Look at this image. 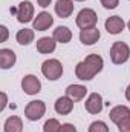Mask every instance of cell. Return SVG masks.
Segmentation results:
<instances>
[{
    "label": "cell",
    "instance_id": "obj_23",
    "mask_svg": "<svg viewBox=\"0 0 130 132\" xmlns=\"http://www.w3.org/2000/svg\"><path fill=\"white\" fill-rule=\"evenodd\" d=\"M99 2L106 9H115L119 5V0H99Z\"/></svg>",
    "mask_w": 130,
    "mask_h": 132
},
{
    "label": "cell",
    "instance_id": "obj_2",
    "mask_svg": "<svg viewBox=\"0 0 130 132\" xmlns=\"http://www.w3.org/2000/svg\"><path fill=\"white\" fill-rule=\"evenodd\" d=\"M41 72H43V75H44L48 80L55 81V80H58V78L63 75V65H61V62H58L57 59L44 60L43 65H41Z\"/></svg>",
    "mask_w": 130,
    "mask_h": 132
},
{
    "label": "cell",
    "instance_id": "obj_15",
    "mask_svg": "<svg viewBox=\"0 0 130 132\" xmlns=\"http://www.w3.org/2000/svg\"><path fill=\"white\" fill-rule=\"evenodd\" d=\"M129 115H130V109L127 106H123V104L112 108L110 112H109V117H110V120H112L115 125H119V123H121L124 118H127Z\"/></svg>",
    "mask_w": 130,
    "mask_h": 132
},
{
    "label": "cell",
    "instance_id": "obj_14",
    "mask_svg": "<svg viewBox=\"0 0 130 132\" xmlns=\"http://www.w3.org/2000/svg\"><path fill=\"white\" fill-rule=\"evenodd\" d=\"M15 52L12 49H8V48H3L0 49V68L2 69H9L15 65Z\"/></svg>",
    "mask_w": 130,
    "mask_h": 132
},
{
    "label": "cell",
    "instance_id": "obj_18",
    "mask_svg": "<svg viewBox=\"0 0 130 132\" xmlns=\"http://www.w3.org/2000/svg\"><path fill=\"white\" fill-rule=\"evenodd\" d=\"M3 131L5 132H23V121H22V118L17 117V115H12V117L6 118Z\"/></svg>",
    "mask_w": 130,
    "mask_h": 132
},
{
    "label": "cell",
    "instance_id": "obj_5",
    "mask_svg": "<svg viewBox=\"0 0 130 132\" xmlns=\"http://www.w3.org/2000/svg\"><path fill=\"white\" fill-rule=\"evenodd\" d=\"M44 112H46V104H44V101H41V100H32V101H29V103L26 104V108H25V115H26V118L31 120V121L40 120V118L44 115Z\"/></svg>",
    "mask_w": 130,
    "mask_h": 132
},
{
    "label": "cell",
    "instance_id": "obj_4",
    "mask_svg": "<svg viewBox=\"0 0 130 132\" xmlns=\"http://www.w3.org/2000/svg\"><path fill=\"white\" fill-rule=\"evenodd\" d=\"M98 22L97 12L90 8H84L78 12L77 15V26L80 29H87V28H94Z\"/></svg>",
    "mask_w": 130,
    "mask_h": 132
},
{
    "label": "cell",
    "instance_id": "obj_12",
    "mask_svg": "<svg viewBox=\"0 0 130 132\" xmlns=\"http://www.w3.org/2000/svg\"><path fill=\"white\" fill-rule=\"evenodd\" d=\"M57 48V40L54 37H41L37 40V51L40 54H51Z\"/></svg>",
    "mask_w": 130,
    "mask_h": 132
},
{
    "label": "cell",
    "instance_id": "obj_8",
    "mask_svg": "<svg viewBox=\"0 0 130 132\" xmlns=\"http://www.w3.org/2000/svg\"><path fill=\"white\" fill-rule=\"evenodd\" d=\"M54 25V17L49 14V12H46V11H41L40 14H37V17L34 19L32 22V29L35 31H46V29H49L51 26Z\"/></svg>",
    "mask_w": 130,
    "mask_h": 132
},
{
    "label": "cell",
    "instance_id": "obj_3",
    "mask_svg": "<svg viewBox=\"0 0 130 132\" xmlns=\"http://www.w3.org/2000/svg\"><path fill=\"white\" fill-rule=\"evenodd\" d=\"M130 48L124 42H115L110 48V59L115 65H123L129 60Z\"/></svg>",
    "mask_w": 130,
    "mask_h": 132
},
{
    "label": "cell",
    "instance_id": "obj_21",
    "mask_svg": "<svg viewBox=\"0 0 130 132\" xmlns=\"http://www.w3.org/2000/svg\"><path fill=\"white\" fill-rule=\"evenodd\" d=\"M60 128H61V125L57 118H49L43 126V132H58Z\"/></svg>",
    "mask_w": 130,
    "mask_h": 132
},
{
    "label": "cell",
    "instance_id": "obj_16",
    "mask_svg": "<svg viewBox=\"0 0 130 132\" xmlns=\"http://www.w3.org/2000/svg\"><path fill=\"white\" fill-rule=\"evenodd\" d=\"M55 12L58 17L67 19L73 12V2L72 0H57L55 3Z\"/></svg>",
    "mask_w": 130,
    "mask_h": 132
},
{
    "label": "cell",
    "instance_id": "obj_11",
    "mask_svg": "<svg viewBox=\"0 0 130 132\" xmlns=\"http://www.w3.org/2000/svg\"><path fill=\"white\" fill-rule=\"evenodd\" d=\"M99 37H101V32H99V29H98L97 26L87 28V29H81V32H80V40H81V43H83V45H87V46L95 45L98 40H99Z\"/></svg>",
    "mask_w": 130,
    "mask_h": 132
},
{
    "label": "cell",
    "instance_id": "obj_25",
    "mask_svg": "<svg viewBox=\"0 0 130 132\" xmlns=\"http://www.w3.org/2000/svg\"><path fill=\"white\" fill-rule=\"evenodd\" d=\"M58 132H77V128L73 125H70V123H64V125H61Z\"/></svg>",
    "mask_w": 130,
    "mask_h": 132
},
{
    "label": "cell",
    "instance_id": "obj_7",
    "mask_svg": "<svg viewBox=\"0 0 130 132\" xmlns=\"http://www.w3.org/2000/svg\"><path fill=\"white\" fill-rule=\"evenodd\" d=\"M22 89L28 95H35V94H38L41 91V83H40V80L35 75L29 74V75L23 77V80H22Z\"/></svg>",
    "mask_w": 130,
    "mask_h": 132
},
{
    "label": "cell",
    "instance_id": "obj_1",
    "mask_svg": "<svg viewBox=\"0 0 130 132\" xmlns=\"http://www.w3.org/2000/svg\"><path fill=\"white\" fill-rule=\"evenodd\" d=\"M103 66H104V60H103L101 55L89 54L83 62H80L75 66V75L83 81L92 80L98 72L103 71Z\"/></svg>",
    "mask_w": 130,
    "mask_h": 132
},
{
    "label": "cell",
    "instance_id": "obj_9",
    "mask_svg": "<svg viewBox=\"0 0 130 132\" xmlns=\"http://www.w3.org/2000/svg\"><path fill=\"white\" fill-rule=\"evenodd\" d=\"M103 97L98 94V92H92L87 100H86V103H84V108H86V111L89 112V114H99L101 111H103Z\"/></svg>",
    "mask_w": 130,
    "mask_h": 132
},
{
    "label": "cell",
    "instance_id": "obj_31",
    "mask_svg": "<svg viewBox=\"0 0 130 132\" xmlns=\"http://www.w3.org/2000/svg\"><path fill=\"white\" fill-rule=\"evenodd\" d=\"M75 2H84V0H75Z\"/></svg>",
    "mask_w": 130,
    "mask_h": 132
},
{
    "label": "cell",
    "instance_id": "obj_29",
    "mask_svg": "<svg viewBox=\"0 0 130 132\" xmlns=\"http://www.w3.org/2000/svg\"><path fill=\"white\" fill-rule=\"evenodd\" d=\"M126 98L130 101V85L127 86V89H126Z\"/></svg>",
    "mask_w": 130,
    "mask_h": 132
},
{
    "label": "cell",
    "instance_id": "obj_6",
    "mask_svg": "<svg viewBox=\"0 0 130 132\" xmlns=\"http://www.w3.org/2000/svg\"><path fill=\"white\" fill-rule=\"evenodd\" d=\"M15 17L20 23L34 22V5L29 0H25V2L18 3L17 11H15Z\"/></svg>",
    "mask_w": 130,
    "mask_h": 132
},
{
    "label": "cell",
    "instance_id": "obj_26",
    "mask_svg": "<svg viewBox=\"0 0 130 132\" xmlns=\"http://www.w3.org/2000/svg\"><path fill=\"white\" fill-rule=\"evenodd\" d=\"M0 31H2V42H6L8 40V28L5 25L0 26Z\"/></svg>",
    "mask_w": 130,
    "mask_h": 132
},
{
    "label": "cell",
    "instance_id": "obj_20",
    "mask_svg": "<svg viewBox=\"0 0 130 132\" xmlns=\"http://www.w3.org/2000/svg\"><path fill=\"white\" fill-rule=\"evenodd\" d=\"M54 38L58 43H69L72 38V31L67 26H58L54 29Z\"/></svg>",
    "mask_w": 130,
    "mask_h": 132
},
{
    "label": "cell",
    "instance_id": "obj_24",
    "mask_svg": "<svg viewBox=\"0 0 130 132\" xmlns=\"http://www.w3.org/2000/svg\"><path fill=\"white\" fill-rule=\"evenodd\" d=\"M118 129H119V132H130V115L118 125Z\"/></svg>",
    "mask_w": 130,
    "mask_h": 132
},
{
    "label": "cell",
    "instance_id": "obj_22",
    "mask_svg": "<svg viewBox=\"0 0 130 132\" xmlns=\"http://www.w3.org/2000/svg\"><path fill=\"white\" fill-rule=\"evenodd\" d=\"M89 132H109V128L104 121L98 120V121H94L90 126H89Z\"/></svg>",
    "mask_w": 130,
    "mask_h": 132
},
{
    "label": "cell",
    "instance_id": "obj_17",
    "mask_svg": "<svg viewBox=\"0 0 130 132\" xmlns=\"http://www.w3.org/2000/svg\"><path fill=\"white\" fill-rule=\"evenodd\" d=\"M86 94H87V89H86V86H83V85H69V86L66 88V95L70 100H73V101L83 100L86 97Z\"/></svg>",
    "mask_w": 130,
    "mask_h": 132
},
{
    "label": "cell",
    "instance_id": "obj_30",
    "mask_svg": "<svg viewBox=\"0 0 130 132\" xmlns=\"http://www.w3.org/2000/svg\"><path fill=\"white\" fill-rule=\"evenodd\" d=\"M127 26H129V29H130V20H129V23H127Z\"/></svg>",
    "mask_w": 130,
    "mask_h": 132
},
{
    "label": "cell",
    "instance_id": "obj_28",
    "mask_svg": "<svg viewBox=\"0 0 130 132\" xmlns=\"http://www.w3.org/2000/svg\"><path fill=\"white\" fill-rule=\"evenodd\" d=\"M2 98H3V103H2V108H0V109L3 111L5 106H6V94H5V92H2Z\"/></svg>",
    "mask_w": 130,
    "mask_h": 132
},
{
    "label": "cell",
    "instance_id": "obj_10",
    "mask_svg": "<svg viewBox=\"0 0 130 132\" xmlns=\"http://www.w3.org/2000/svg\"><path fill=\"white\" fill-rule=\"evenodd\" d=\"M104 26H106V31L109 34L116 35V34H119V32L124 31L126 23H124V20H123L119 15H112V17H109V19L106 20Z\"/></svg>",
    "mask_w": 130,
    "mask_h": 132
},
{
    "label": "cell",
    "instance_id": "obj_19",
    "mask_svg": "<svg viewBox=\"0 0 130 132\" xmlns=\"http://www.w3.org/2000/svg\"><path fill=\"white\" fill-rule=\"evenodd\" d=\"M34 29H29V28H23V29H20L17 35H15V40H17V43L18 45H23V46H26V45H29V43H32L34 42Z\"/></svg>",
    "mask_w": 130,
    "mask_h": 132
},
{
    "label": "cell",
    "instance_id": "obj_13",
    "mask_svg": "<svg viewBox=\"0 0 130 132\" xmlns=\"http://www.w3.org/2000/svg\"><path fill=\"white\" fill-rule=\"evenodd\" d=\"M73 103H75V101H73V100H70L67 95L57 98L55 104H54L55 112H57V114H60V115H69V114L72 112V109H73Z\"/></svg>",
    "mask_w": 130,
    "mask_h": 132
},
{
    "label": "cell",
    "instance_id": "obj_27",
    "mask_svg": "<svg viewBox=\"0 0 130 132\" xmlns=\"http://www.w3.org/2000/svg\"><path fill=\"white\" fill-rule=\"evenodd\" d=\"M51 2H52V0H37L38 6H41V8H46V6H49V5H51Z\"/></svg>",
    "mask_w": 130,
    "mask_h": 132
}]
</instances>
